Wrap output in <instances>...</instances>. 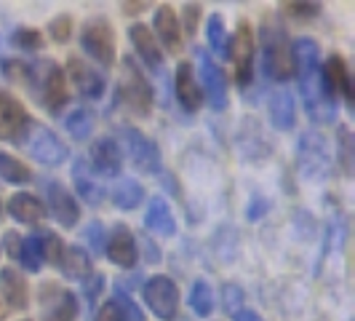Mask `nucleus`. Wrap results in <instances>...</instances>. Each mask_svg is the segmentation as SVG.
Wrapping results in <instances>:
<instances>
[{
    "instance_id": "nucleus-20",
    "label": "nucleus",
    "mask_w": 355,
    "mask_h": 321,
    "mask_svg": "<svg viewBox=\"0 0 355 321\" xmlns=\"http://www.w3.org/2000/svg\"><path fill=\"white\" fill-rule=\"evenodd\" d=\"M70 177H72V185H75V198H80L83 204H89L94 209L105 204V198H107L105 182L91 172L86 156H78V158L72 160Z\"/></svg>"
},
{
    "instance_id": "nucleus-30",
    "label": "nucleus",
    "mask_w": 355,
    "mask_h": 321,
    "mask_svg": "<svg viewBox=\"0 0 355 321\" xmlns=\"http://www.w3.org/2000/svg\"><path fill=\"white\" fill-rule=\"evenodd\" d=\"M17 263L24 273H37V270H43V265H46V252H43V241H40L37 231H33L30 236L21 238V249H19Z\"/></svg>"
},
{
    "instance_id": "nucleus-52",
    "label": "nucleus",
    "mask_w": 355,
    "mask_h": 321,
    "mask_svg": "<svg viewBox=\"0 0 355 321\" xmlns=\"http://www.w3.org/2000/svg\"><path fill=\"white\" fill-rule=\"evenodd\" d=\"M232 321H265L254 308H249V305H243L238 313H232Z\"/></svg>"
},
{
    "instance_id": "nucleus-29",
    "label": "nucleus",
    "mask_w": 355,
    "mask_h": 321,
    "mask_svg": "<svg viewBox=\"0 0 355 321\" xmlns=\"http://www.w3.org/2000/svg\"><path fill=\"white\" fill-rule=\"evenodd\" d=\"M110 198H112V204H115L118 209H123V212H134V209H139V206H142L144 188L134 177H118L115 188L110 190Z\"/></svg>"
},
{
    "instance_id": "nucleus-33",
    "label": "nucleus",
    "mask_w": 355,
    "mask_h": 321,
    "mask_svg": "<svg viewBox=\"0 0 355 321\" xmlns=\"http://www.w3.org/2000/svg\"><path fill=\"white\" fill-rule=\"evenodd\" d=\"M0 179L6 185H17V188H24L33 182V169L24 163V160L14 158L11 153L0 150Z\"/></svg>"
},
{
    "instance_id": "nucleus-34",
    "label": "nucleus",
    "mask_w": 355,
    "mask_h": 321,
    "mask_svg": "<svg viewBox=\"0 0 355 321\" xmlns=\"http://www.w3.org/2000/svg\"><path fill=\"white\" fill-rule=\"evenodd\" d=\"M353 160H355V153H353V134H350V126L339 124L337 140H334V166L339 163L342 174H345V177H353V172H355Z\"/></svg>"
},
{
    "instance_id": "nucleus-27",
    "label": "nucleus",
    "mask_w": 355,
    "mask_h": 321,
    "mask_svg": "<svg viewBox=\"0 0 355 321\" xmlns=\"http://www.w3.org/2000/svg\"><path fill=\"white\" fill-rule=\"evenodd\" d=\"M59 273L67 279V281H83L86 276L94 273V265H91V254L86 247H78V244H64V252L59 257Z\"/></svg>"
},
{
    "instance_id": "nucleus-40",
    "label": "nucleus",
    "mask_w": 355,
    "mask_h": 321,
    "mask_svg": "<svg viewBox=\"0 0 355 321\" xmlns=\"http://www.w3.org/2000/svg\"><path fill=\"white\" fill-rule=\"evenodd\" d=\"M286 17H291L294 22H313L323 14V3H302V0H291V3H284Z\"/></svg>"
},
{
    "instance_id": "nucleus-28",
    "label": "nucleus",
    "mask_w": 355,
    "mask_h": 321,
    "mask_svg": "<svg viewBox=\"0 0 355 321\" xmlns=\"http://www.w3.org/2000/svg\"><path fill=\"white\" fill-rule=\"evenodd\" d=\"M238 145H241L243 158H249L251 163H262V158L272 150L270 142L265 140L262 126L257 124L254 118H246V121H243L241 131H238Z\"/></svg>"
},
{
    "instance_id": "nucleus-54",
    "label": "nucleus",
    "mask_w": 355,
    "mask_h": 321,
    "mask_svg": "<svg viewBox=\"0 0 355 321\" xmlns=\"http://www.w3.org/2000/svg\"><path fill=\"white\" fill-rule=\"evenodd\" d=\"M8 313H11V311H8V305H6V300L0 297V321H6V319H8Z\"/></svg>"
},
{
    "instance_id": "nucleus-50",
    "label": "nucleus",
    "mask_w": 355,
    "mask_h": 321,
    "mask_svg": "<svg viewBox=\"0 0 355 321\" xmlns=\"http://www.w3.org/2000/svg\"><path fill=\"white\" fill-rule=\"evenodd\" d=\"M294 222H297V233H300L302 238H313V233H315V220H313V214L300 209V212L294 214Z\"/></svg>"
},
{
    "instance_id": "nucleus-46",
    "label": "nucleus",
    "mask_w": 355,
    "mask_h": 321,
    "mask_svg": "<svg viewBox=\"0 0 355 321\" xmlns=\"http://www.w3.org/2000/svg\"><path fill=\"white\" fill-rule=\"evenodd\" d=\"M222 305H225V311H227V313H238V311H241V308H243V305H246V295H243V289H241V286L238 284H225L222 286Z\"/></svg>"
},
{
    "instance_id": "nucleus-1",
    "label": "nucleus",
    "mask_w": 355,
    "mask_h": 321,
    "mask_svg": "<svg viewBox=\"0 0 355 321\" xmlns=\"http://www.w3.org/2000/svg\"><path fill=\"white\" fill-rule=\"evenodd\" d=\"M291 59H294V78L300 83V97L307 118L315 126H331L337 121L339 102L326 91L320 75V46L307 35L291 40Z\"/></svg>"
},
{
    "instance_id": "nucleus-18",
    "label": "nucleus",
    "mask_w": 355,
    "mask_h": 321,
    "mask_svg": "<svg viewBox=\"0 0 355 321\" xmlns=\"http://www.w3.org/2000/svg\"><path fill=\"white\" fill-rule=\"evenodd\" d=\"M150 30H153V35L158 40L160 51L182 54V49H184V35H182V27H179L177 8L171 3H163V6L155 8Z\"/></svg>"
},
{
    "instance_id": "nucleus-9",
    "label": "nucleus",
    "mask_w": 355,
    "mask_h": 321,
    "mask_svg": "<svg viewBox=\"0 0 355 321\" xmlns=\"http://www.w3.org/2000/svg\"><path fill=\"white\" fill-rule=\"evenodd\" d=\"M142 300L147 305V311H153V316L160 321H177L179 316V286L171 276L166 273H155L150 279H144L142 284Z\"/></svg>"
},
{
    "instance_id": "nucleus-3",
    "label": "nucleus",
    "mask_w": 355,
    "mask_h": 321,
    "mask_svg": "<svg viewBox=\"0 0 355 321\" xmlns=\"http://www.w3.org/2000/svg\"><path fill=\"white\" fill-rule=\"evenodd\" d=\"M27 89L33 91L40 107L53 118H59L64 113V107L70 105L67 75L62 70V65H56L53 59H37L35 65H30Z\"/></svg>"
},
{
    "instance_id": "nucleus-35",
    "label": "nucleus",
    "mask_w": 355,
    "mask_h": 321,
    "mask_svg": "<svg viewBox=\"0 0 355 321\" xmlns=\"http://www.w3.org/2000/svg\"><path fill=\"white\" fill-rule=\"evenodd\" d=\"M8 43L17 49L19 54H40L46 40H43V33L37 27H14L11 35H8Z\"/></svg>"
},
{
    "instance_id": "nucleus-24",
    "label": "nucleus",
    "mask_w": 355,
    "mask_h": 321,
    "mask_svg": "<svg viewBox=\"0 0 355 321\" xmlns=\"http://www.w3.org/2000/svg\"><path fill=\"white\" fill-rule=\"evenodd\" d=\"M0 297L8 311H27L30 308V284L19 268H0Z\"/></svg>"
},
{
    "instance_id": "nucleus-53",
    "label": "nucleus",
    "mask_w": 355,
    "mask_h": 321,
    "mask_svg": "<svg viewBox=\"0 0 355 321\" xmlns=\"http://www.w3.org/2000/svg\"><path fill=\"white\" fill-rule=\"evenodd\" d=\"M144 8H147V3H121V11H123V14H128V17L142 14Z\"/></svg>"
},
{
    "instance_id": "nucleus-15",
    "label": "nucleus",
    "mask_w": 355,
    "mask_h": 321,
    "mask_svg": "<svg viewBox=\"0 0 355 321\" xmlns=\"http://www.w3.org/2000/svg\"><path fill=\"white\" fill-rule=\"evenodd\" d=\"M128 40H131V46H134V51H137L134 59H139V65H144L153 75L163 78V75H166V54L160 51L153 30H150L144 22H134V24L128 27Z\"/></svg>"
},
{
    "instance_id": "nucleus-12",
    "label": "nucleus",
    "mask_w": 355,
    "mask_h": 321,
    "mask_svg": "<svg viewBox=\"0 0 355 321\" xmlns=\"http://www.w3.org/2000/svg\"><path fill=\"white\" fill-rule=\"evenodd\" d=\"M67 75V86L78 91V97L89 99V102H99L107 91V75L105 70H99L96 65L86 62L83 56H75L72 54L67 59V65L62 67Z\"/></svg>"
},
{
    "instance_id": "nucleus-8",
    "label": "nucleus",
    "mask_w": 355,
    "mask_h": 321,
    "mask_svg": "<svg viewBox=\"0 0 355 321\" xmlns=\"http://www.w3.org/2000/svg\"><path fill=\"white\" fill-rule=\"evenodd\" d=\"M230 56L232 70H235V83L241 94H249L251 83H254V62H257V40H254V30L246 19L238 22L235 33L227 38V51L225 59Z\"/></svg>"
},
{
    "instance_id": "nucleus-36",
    "label": "nucleus",
    "mask_w": 355,
    "mask_h": 321,
    "mask_svg": "<svg viewBox=\"0 0 355 321\" xmlns=\"http://www.w3.org/2000/svg\"><path fill=\"white\" fill-rule=\"evenodd\" d=\"M206 40H209L211 54L225 56V51H227V24H225L222 14H211L206 19Z\"/></svg>"
},
{
    "instance_id": "nucleus-47",
    "label": "nucleus",
    "mask_w": 355,
    "mask_h": 321,
    "mask_svg": "<svg viewBox=\"0 0 355 321\" xmlns=\"http://www.w3.org/2000/svg\"><path fill=\"white\" fill-rule=\"evenodd\" d=\"M137 247H139V257H144L150 265H158L160 260H163L158 244H155V241H153L147 233H139V236H137Z\"/></svg>"
},
{
    "instance_id": "nucleus-21",
    "label": "nucleus",
    "mask_w": 355,
    "mask_h": 321,
    "mask_svg": "<svg viewBox=\"0 0 355 321\" xmlns=\"http://www.w3.org/2000/svg\"><path fill=\"white\" fill-rule=\"evenodd\" d=\"M174 97H177L179 107L190 115H196L198 110L206 105L193 62H179L177 65V70H174Z\"/></svg>"
},
{
    "instance_id": "nucleus-10",
    "label": "nucleus",
    "mask_w": 355,
    "mask_h": 321,
    "mask_svg": "<svg viewBox=\"0 0 355 321\" xmlns=\"http://www.w3.org/2000/svg\"><path fill=\"white\" fill-rule=\"evenodd\" d=\"M198 83L203 89V99L206 105L211 107L214 113H225L230 105V97H227V72L222 70L216 62H214L211 54H206L203 49H198Z\"/></svg>"
},
{
    "instance_id": "nucleus-11",
    "label": "nucleus",
    "mask_w": 355,
    "mask_h": 321,
    "mask_svg": "<svg viewBox=\"0 0 355 321\" xmlns=\"http://www.w3.org/2000/svg\"><path fill=\"white\" fill-rule=\"evenodd\" d=\"M43 204H46V214L51 217L56 225H62V228H78V222H80V204H78V198L72 193L70 188L64 185V182H59V179H43Z\"/></svg>"
},
{
    "instance_id": "nucleus-38",
    "label": "nucleus",
    "mask_w": 355,
    "mask_h": 321,
    "mask_svg": "<svg viewBox=\"0 0 355 321\" xmlns=\"http://www.w3.org/2000/svg\"><path fill=\"white\" fill-rule=\"evenodd\" d=\"M105 286H107V276L105 273H96V270L80 281V295H83V300H86V305H89V313L96 311L99 297L105 295Z\"/></svg>"
},
{
    "instance_id": "nucleus-5",
    "label": "nucleus",
    "mask_w": 355,
    "mask_h": 321,
    "mask_svg": "<svg viewBox=\"0 0 355 321\" xmlns=\"http://www.w3.org/2000/svg\"><path fill=\"white\" fill-rule=\"evenodd\" d=\"M297 169H300L304 182H315V185L331 177L334 153H331L329 140L320 131L307 129L300 134V140H297Z\"/></svg>"
},
{
    "instance_id": "nucleus-44",
    "label": "nucleus",
    "mask_w": 355,
    "mask_h": 321,
    "mask_svg": "<svg viewBox=\"0 0 355 321\" xmlns=\"http://www.w3.org/2000/svg\"><path fill=\"white\" fill-rule=\"evenodd\" d=\"M86 244H89V254L94 257H105V247H107V228L105 222H99V220H94L89 222V228H86Z\"/></svg>"
},
{
    "instance_id": "nucleus-43",
    "label": "nucleus",
    "mask_w": 355,
    "mask_h": 321,
    "mask_svg": "<svg viewBox=\"0 0 355 321\" xmlns=\"http://www.w3.org/2000/svg\"><path fill=\"white\" fill-rule=\"evenodd\" d=\"M35 231H37V236H40V241H43L46 263L56 265V263H59V257H62V252H64V241H62V236H56L51 228H35Z\"/></svg>"
},
{
    "instance_id": "nucleus-55",
    "label": "nucleus",
    "mask_w": 355,
    "mask_h": 321,
    "mask_svg": "<svg viewBox=\"0 0 355 321\" xmlns=\"http://www.w3.org/2000/svg\"><path fill=\"white\" fill-rule=\"evenodd\" d=\"M3 217H6V204L0 201V220H3Z\"/></svg>"
},
{
    "instance_id": "nucleus-51",
    "label": "nucleus",
    "mask_w": 355,
    "mask_h": 321,
    "mask_svg": "<svg viewBox=\"0 0 355 321\" xmlns=\"http://www.w3.org/2000/svg\"><path fill=\"white\" fill-rule=\"evenodd\" d=\"M94 321H123V316H121V311L115 308L112 300H107L102 308L94 311Z\"/></svg>"
},
{
    "instance_id": "nucleus-13",
    "label": "nucleus",
    "mask_w": 355,
    "mask_h": 321,
    "mask_svg": "<svg viewBox=\"0 0 355 321\" xmlns=\"http://www.w3.org/2000/svg\"><path fill=\"white\" fill-rule=\"evenodd\" d=\"M37 303H40V321H78V295L67 286L46 281L40 284L37 292Z\"/></svg>"
},
{
    "instance_id": "nucleus-39",
    "label": "nucleus",
    "mask_w": 355,
    "mask_h": 321,
    "mask_svg": "<svg viewBox=\"0 0 355 321\" xmlns=\"http://www.w3.org/2000/svg\"><path fill=\"white\" fill-rule=\"evenodd\" d=\"M110 300H112V303H115V308L121 311L123 321H144L142 308L134 303V297H131V292H128V289H123V286L115 284V289H112V297H110Z\"/></svg>"
},
{
    "instance_id": "nucleus-31",
    "label": "nucleus",
    "mask_w": 355,
    "mask_h": 321,
    "mask_svg": "<svg viewBox=\"0 0 355 321\" xmlns=\"http://www.w3.org/2000/svg\"><path fill=\"white\" fill-rule=\"evenodd\" d=\"M187 303L190 311L196 313L198 319H209L216 308V297H214V289L206 279H196L190 286V295H187Z\"/></svg>"
},
{
    "instance_id": "nucleus-32",
    "label": "nucleus",
    "mask_w": 355,
    "mask_h": 321,
    "mask_svg": "<svg viewBox=\"0 0 355 321\" xmlns=\"http://www.w3.org/2000/svg\"><path fill=\"white\" fill-rule=\"evenodd\" d=\"M94 126H96V118H94V113H91L89 107H75V110L67 113V118H64V131L70 134L75 142L91 140Z\"/></svg>"
},
{
    "instance_id": "nucleus-4",
    "label": "nucleus",
    "mask_w": 355,
    "mask_h": 321,
    "mask_svg": "<svg viewBox=\"0 0 355 321\" xmlns=\"http://www.w3.org/2000/svg\"><path fill=\"white\" fill-rule=\"evenodd\" d=\"M123 75L115 86V107L125 110L134 118H150L153 102H155V91L150 86V81L144 78L142 65L128 54L123 56Z\"/></svg>"
},
{
    "instance_id": "nucleus-25",
    "label": "nucleus",
    "mask_w": 355,
    "mask_h": 321,
    "mask_svg": "<svg viewBox=\"0 0 355 321\" xmlns=\"http://www.w3.org/2000/svg\"><path fill=\"white\" fill-rule=\"evenodd\" d=\"M6 212L11 214V220H17L19 225H40L49 217L43 198L35 196V193H27V190H19L8 198Z\"/></svg>"
},
{
    "instance_id": "nucleus-7",
    "label": "nucleus",
    "mask_w": 355,
    "mask_h": 321,
    "mask_svg": "<svg viewBox=\"0 0 355 321\" xmlns=\"http://www.w3.org/2000/svg\"><path fill=\"white\" fill-rule=\"evenodd\" d=\"M78 43L91 62H96L102 70H110L118 59L115 30L107 17H89L78 30Z\"/></svg>"
},
{
    "instance_id": "nucleus-19",
    "label": "nucleus",
    "mask_w": 355,
    "mask_h": 321,
    "mask_svg": "<svg viewBox=\"0 0 355 321\" xmlns=\"http://www.w3.org/2000/svg\"><path fill=\"white\" fill-rule=\"evenodd\" d=\"M320 75H323L326 91L337 102L345 99L347 110H353V75H350V67H347L345 56L342 54H331L326 62H320Z\"/></svg>"
},
{
    "instance_id": "nucleus-42",
    "label": "nucleus",
    "mask_w": 355,
    "mask_h": 321,
    "mask_svg": "<svg viewBox=\"0 0 355 321\" xmlns=\"http://www.w3.org/2000/svg\"><path fill=\"white\" fill-rule=\"evenodd\" d=\"M179 17V27H182V35L193 38L198 33V24H200V19H203V6H198V3H184L182 6V14Z\"/></svg>"
},
{
    "instance_id": "nucleus-56",
    "label": "nucleus",
    "mask_w": 355,
    "mask_h": 321,
    "mask_svg": "<svg viewBox=\"0 0 355 321\" xmlns=\"http://www.w3.org/2000/svg\"><path fill=\"white\" fill-rule=\"evenodd\" d=\"M24 321H30V319H24Z\"/></svg>"
},
{
    "instance_id": "nucleus-26",
    "label": "nucleus",
    "mask_w": 355,
    "mask_h": 321,
    "mask_svg": "<svg viewBox=\"0 0 355 321\" xmlns=\"http://www.w3.org/2000/svg\"><path fill=\"white\" fill-rule=\"evenodd\" d=\"M144 228L153 236H160V238H171L177 236V217L171 212L168 201L166 198H150L147 209H144Z\"/></svg>"
},
{
    "instance_id": "nucleus-49",
    "label": "nucleus",
    "mask_w": 355,
    "mask_h": 321,
    "mask_svg": "<svg viewBox=\"0 0 355 321\" xmlns=\"http://www.w3.org/2000/svg\"><path fill=\"white\" fill-rule=\"evenodd\" d=\"M19 249H21V236L17 231H6L3 238H0V252H6L11 260L19 257Z\"/></svg>"
},
{
    "instance_id": "nucleus-6",
    "label": "nucleus",
    "mask_w": 355,
    "mask_h": 321,
    "mask_svg": "<svg viewBox=\"0 0 355 321\" xmlns=\"http://www.w3.org/2000/svg\"><path fill=\"white\" fill-rule=\"evenodd\" d=\"M17 145L35 163L46 166V169H56L64 160H70V147H67V142L59 140V134L53 129H49L46 124H37V121L27 124V129L21 131Z\"/></svg>"
},
{
    "instance_id": "nucleus-57",
    "label": "nucleus",
    "mask_w": 355,
    "mask_h": 321,
    "mask_svg": "<svg viewBox=\"0 0 355 321\" xmlns=\"http://www.w3.org/2000/svg\"><path fill=\"white\" fill-rule=\"evenodd\" d=\"M0 254H3V252H0Z\"/></svg>"
},
{
    "instance_id": "nucleus-48",
    "label": "nucleus",
    "mask_w": 355,
    "mask_h": 321,
    "mask_svg": "<svg viewBox=\"0 0 355 321\" xmlns=\"http://www.w3.org/2000/svg\"><path fill=\"white\" fill-rule=\"evenodd\" d=\"M267 212H270V201L265 196H254L249 201V206H246V220L249 222H259Z\"/></svg>"
},
{
    "instance_id": "nucleus-2",
    "label": "nucleus",
    "mask_w": 355,
    "mask_h": 321,
    "mask_svg": "<svg viewBox=\"0 0 355 321\" xmlns=\"http://www.w3.org/2000/svg\"><path fill=\"white\" fill-rule=\"evenodd\" d=\"M259 56H262V70L270 81L286 83L294 78V59H291V40L286 27L275 17L262 19L259 27Z\"/></svg>"
},
{
    "instance_id": "nucleus-23",
    "label": "nucleus",
    "mask_w": 355,
    "mask_h": 321,
    "mask_svg": "<svg viewBox=\"0 0 355 321\" xmlns=\"http://www.w3.org/2000/svg\"><path fill=\"white\" fill-rule=\"evenodd\" d=\"M267 113H270V126L281 134H288L297 126V99L294 94L278 86L275 91H270V102H267Z\"/></svg>"
},
{
    "instance_id": "nucleus-16",
    "label": "nucleus",
    "mask_w": 355,
    "mask_h": 321,
    "mask_svg": "<svg viewBox=\"0 0 355 321\" xmlns=\"http://www.w3.org/2000/svg\"><path fill=\"white\" fill-rule=\"evenodd\" d=\"M105 257L118 265L121 270H134L139 265V247H137V236L131 233V228L125 222L112 225V231L107 233V247Z\"/></svg>"
},
{
    "instance_id": "nucleus-22",
    "label": "nucleus",
    "mask_w": 355,
    "mask_h": 321,
    "mask_svg": "<svg viewBox=\"0 0 355 321\" xmlns=\"http://www.w3.org/2000/svg\"><path fill=\"white\" fill-rule=\"evenodd\" d=\"M33 118L27 115L24 105L19 102L11 91L0 89V142H14L21 137Z\"/></svg>"
},
{
    "instance_id": "nucleus-41",
    "label": "nucleus",
    "mask_w": 355,
    "mask_h": 321,
    "mask_svg": "<svg viewBox=\"0 0 355 321\" xmlns=\"http://www.w3.org/2000/svg\"><path fill=\"white\" fill-rule=\"evenodd\" d=\"M46 33H49V38H51L56 46H64V43H70V40H72L75 22H72L70 14H59V17H53L51 22H49Z\"/></svg>"
},
{
    "instance_id": "nucleus-45",
    "label": "nucleus",
    "mask_w": 355,
    "mask_h": 321,
    "mask_svg": "<svg viewBox=\"0 0 355 321\" xmlns=\"http://www.w3.org/2000/svg\"><path fill=\"white\" fill-rule=\"evenodd\" d=\"M0 72H3L6 81H11V83H24V86H27L30 62H24V59H3V62H0Z\"/></svg>"
},
{
    "instance_id": "nucleus-17",
    "label": "nucleus",
    "mask_w": 355,
    "mask_h": 321,
    "mask_svg": "<svg viewBox=\"0 0 355 321\" xmlns=\"http://www.w3.org/2000/svg\"><path fill=\"white\" fill-rule=\"evenodd\" d=\"M86 160H89L91 172H94L96 177L118 179L121 172H123V150H121L118 140H112V137H99V140H94L89 147Z\"/></svg>"
},
{
    "instance_id": "nucleus-37",
    "label": "nucleus",
    "mask_w": 355,
    "mask_h": 321,
    "mask_svg": "<svg viewBox=\"0 0 355 321\" xmlns=\"http://www.w3.org/2000/svg\"><path fill=\"white\" fill-rule=\"evenodd\" d=\"M211 244H214L216 257H219L222 263L235 260V254H238V233H235V228H230V225H222L219 231L214 233Z\"/></svg>"
},
{
    "instance_id": "nucleus-14",
    "label": "nucleus",
    "mask_w": 355,
    "mask_h": 321,
    "mask_svg": "<svg viewBox=\"0 0 355 321\" xmlns=\"http://www.w3.org/2000/svg\"><path fill=\"white\" fill-rule=\"evenodd\" d=\"M121 140H123L125 153H128L137 172H142V174H160L163 172V158H160L158 145L147 134H142V129L121 126Z\"/></svg>"
}]
</instances>
